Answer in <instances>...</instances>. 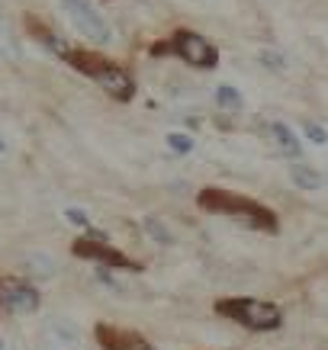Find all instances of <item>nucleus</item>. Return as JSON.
I'll use <instances>...</instances> for the list:
<instances>
[{
    "instance_id": "obj_1",
    "label": "nucleus",
    "mask_w": 328,
    "mask_h": 350,
    "mask_svg": "<svg viewBox=\"0 0 328 350\" xmlns=\"http://www.w3.org/2000/svg\"><path fill=\"white\" fill-rule=\"evenodd\" d=\"M197 202H200V209H206V213L229 215V219L248 225L254 232L274 234L277 228H280L274 209H267V206H261V202H254V200H244V196H235V193H229V190H219V187H206V190L197 196Z\"/></svg>"
},
{
    "instance_id": "obj_2",
    "label": "nucleus",
    "mask_w": 328,
    "mask_h": 350,
    "mask_svg": "<svg viewBox=\"0 0 328 350\" xmlns=\"http://www.w3.org/2000/svg\"><path fill=\"white\" fill-rule=\"evenodd\" d=\"M64 62L77 68L81 75H87L90 81L103 87L106 94L119 100V103H129L132 96H136V81L129 75L126 68H119L116 62H110V58H100L94 52H84V49H71V52L64 55Z\"/></svg>"
},
{
    "instance_id": "obj_3",
    "label": "nucleus",
    "mask_w": 328,
    "mask_h": 350,
    "mask_svg": "<svg viewBox=\"0 0 328 350\" xmlns=\"http://www.w3.org/2000/svg\"><path fill=\"white\" fill-rule=\"evenodd\" d=\"M216 312L248 331H277L283 325V308L264 299H219Z\"/></svg>"
},
{
    "instance_id": "obj_4",
    "label": "nucleus",
    "mask_w": 328,
    "mask_h": 350,
    "mask_svg": "<svg viewBox=\"0 0 328 350\" xmlns=\"http://www.w3.org/2000/svg\"><path fill=\"white\" fill-rule=\"evenodd\" d=\"M62 10H64V16L71 20V26H75L84 39H90V42H97V45L113 42V29H110V23L103 20V13L97 10L90 0H62Z\"/></svg>"
},
{
    "instance_id": "obj_5",
    "label": "nucleus",
    "mask_w": 328,
    "mask_h": 350,
    "mask_svg": "<svg viewBox=\"0 0 328 350\" xmlns=\"http://www.w3.org/2000/svg\"><path fill=\"white\" fill-rule=\"evenodd\" d=\"M71 251H75L77 257H84V260H97V264L110 267V270H142L138 260H132V257H126L123 251H116L103 234H94V232L84 234V238H77V241L71 244Z\"/></svg>"
},
{
    "instance_id": "obj_6",
    "label": "nucleus",
    "mask_w": 328,
    "mask_h": 350,
    "mask_svg": "<svg viewBox=\"0 0 328 350\" xmlns=\"http://www.w3.org/2000/svg\"><path fill=\"white\" fill-rule=\"evenodd\" d=\"M168 49L177 55L180 62L190 64V68H216V64H219V52H216L203 36H197V32H190V29L174 32Z\"/></svg>"
},
{
    "instance_id": "obj_7",
    "label": "nucleus",
    "mask_w": 328,
    "mask_h": 350,
    "mask_svg": "<svg viewBox=\"0 0 328 350\" xmlns=\"http://www.w3.org/2000/svg\"><path fill=\"white\" fill-rule=\"evenodd\" d=\"M42 306L39 289L13 280V276H0V312H10V315H32Z\"/></svg>"
},
{
    "instance_id": "obj_8",
    "label": "nucleus",
    "mask_w": 328,
    "mask_h": 350,
    "mask_svg": "<svg viewBox=\"0 0 328 350\" xmlns=\"http://www.w3.org/2000/svg\"><path fill=\"white\" fill-rule=\"evenodd\" d=\"M97 340H100L106 350H151V344L142 338V334L110 328V325H100V328H97Z\"/></svg>"
},
{
    "instance_id": "obj_9",
    "label": "nucleus",
    "mask_w": 328,
    "mask_h": 350,
    "mask_svg": "<svg viewBox=\"0 0 328 350\" xmlns=\"http://www.w3.org/2000/svg\"><path fill=\"white\" fill-rule=\"evenodd\" d=\"M45 334H49V340L55 347H64V350L81 344V328L71 319H64V315H52L45 321Z\"/></svg>"
},
{
    "instance_id": "obj_10",
    "label": "nucleus",
    "mask_w": 328,
    "mask_h": 350,
    "mask_svg": "<svg viewBox=\"0 0 328 350\" xmlns=\"http://www.w3.org/2000/svg\"><path fill=\"white\" fill-rule=\"evenodd\" d=\"M290 180L297 183L299 190H309V193H316L325 187V177H322L316 167H309V164H290Z\"/></svg>"
},
{
    "instance_id": "obj_11",
    "label": "nucleus",
    "mask_w": 328,
    "mask_h": 350,
    "mask_svg": "<svg viewBox=\"0 0 328 350\" xmlns=\"http://www.w3.org/2000/svg\"><path fill=\"white\" fill-rule=\"evenodd\" d=\"M270 135H274L277 148L283 151V154H290V158H299V151H303V145H299L297 132L290 126H283V122H270Z\"/></svg>"
},
{
    "instance_id": "obj_12",
    "label": "nucleus",
    "mask_w": 328,
    "mask_h": 350,
    "mask_svg": "<svg viewBox=\"0 0 328 350\" xmlns=\"http://www.w3.org/2000/svg\"><path fill=\"white\" fill-rule=\"evenodd\" d=\"M216 103H219V109H225V113H242V107H244L238 87H232V84L216 87Z\"/></svg>"
},
{
    "instance_id": "obj_13",
    "label": "nucleus",
    "mask_w": 328,
    "mask_h": 350,
    "mask_svg": "<svg viewBox=\"0 0 328 350\" xmlns=\"http://www.w3.org/2000/svg\"><path fill=\"white\" fill-rule=\"evenodd\" d=\"M23 267H26V273L42 276V280L55 276V260L52 257H45V254H26L23 257Z\"/></svg>"
},
{
    "instance_id": "obj_14",
    "label": "nucleus",
    "mask_w": 328,
    "mask_h": 350,
    "mask_svg": "<svg viewBox=\"0 0 328 350\" xmlns=\"http://www.w3.org/2000/svg\"><path fill=\"white\" fill-rule=\"evenodd\" d=\"M0 58H7V62H20V42H16V36H13L3 23H0Z\"/></svg>"
},
{
    "instance_id": "obj_15",
    "label": "nucleus",
    "mask_w": 328,
    "mask_h": 350,
    "mask_svg": "<svg viewBox=\"0 0 328 350\" xmlns=\"http://www.w3.org/2000/svg\"><path fill=\"white\" fill-rule=\"evenodd\" d=\"M36 39H39V42L45 45V49H52L55 55H68L71 52V49H68V42H64L62 36H55V32H49V29H42V26H36Z\"/></svg>"
},
{
    "instance_id": "obj_16",
    "label": "nucleus",
    "mask_w": 328,
    "mask_h": 350,
    "mask_svg": "<svg viewBox=\"0 0 328 350\" xmlns=\"http://www.w3.org/2000/svg\"><path fill=\"white\" fill-rule=\"evenodd\" d=\"M168 148L187 154V151H193V138L187 132H168Z\"/></svg>"
},
{
    "instance_id": "obj_17",
    "label": "nucleus",
    "mask_w": 328,
    "mask_h": 350,
    "mask_svg": "<svg viewBox=\"0 0 328 350\" xmlns=\"http://www.w3.org/2000/svg\"><path fill=\"white\" fill-rule=\"evenodd\" d=\"M257 62L264 64L267 71H286V58L283 55H277V52H257Z\"/></svg>"
},
{
    "instance_id": "obj_18",
    "label": "nucleus",
    "mask_w": 328,
    "mask_h": 350,
    "mask_svg": "<svg viewBox=\"0 0 328 350\" xmlns=\"http://www.w3.org/2000/svg\"><path fill=\"white\" fill-rule=\"evenodd\" d=\"M145 232H149L151 238H158V244H171V241H174V238H171V232H168V228H164V225H161L158 219H151V215H149V219H145Z\"/></svg>"
},
{
    "instance_id": "obj_19",
    "label": "nucleus",
    "mask_w": 328,
    "mask_h": 350,
    "mask_svg": "<svg viewBox=\"0 0 328 350\" xmlns=\"http://www.w3.org/2000/svg\"><path fill=\"white\" fill-rule=\"evenodd\" d=\"M64 222L75 225V228H90V215L84 209H64Z\"/></svg>"
},
{
    "instance_id": "obj_20",
    "label": "nucleus",
    "mask_w": 328,
    "mask_h": 350,
    "mask_svg": "<svg viewBox=\"0 0 328 350\" xmlns=\"http://www.w3.org/2000/svg\"><path fill=\"white\" fill-rule=\"evenodd\" d=\"M306 138L312 145H328V129H322L318 122H306Z\"/></svg>"
},
{
    "instance_id": "obj_21",
    "label": "nucleus",
    "mask_w": 328,
    "mask_h": 350,
    "mask_svg": "<svg viewBox=\"0 0 328 350\" xmlns=\"http://www.w3.org/2000/svg\"><path fill=\"white\" fill-rule=\"evenodd\" d=\"M7 151V138H3V132H0V154Z\"/></svg>"
},
{
    "instance_id": "obj_22",
    "label": "nucleus",
    "mask_w": 328,
    "mask_h": 350,
    "mask_svg": "<svg viewBox=\"0 0 328 350\" xmlns=\"http://www.w3.org/2000/svg\"><path fill=\"white\" fill-rule=\"evenodd\" d=\"M0 350H7V344H3V338H0Z\"/></svg>"
}]
</instances>
